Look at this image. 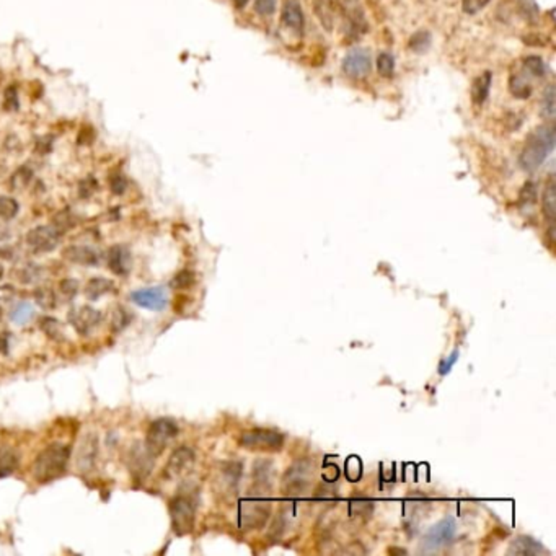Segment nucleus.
<instances>
[{"label": "nucleus", "mask_w": 556, "mask_h": 556, "mask_svg": "<svg viewBox=\"0 0 556 556\" xmlns=\"http://www.w3.org/2000/svg\"><path fill=\"white\" fill-rule=\"evenodd\" d=\"M555 149V127L541 126L528 138L519 163L526 172H535Z\"/></svg>", "instance_id": "f257e3e1"}, {"label": "nucleus", "mask_w": 556, "mask_h": 556, "mask_svg": "<svg viewBox=\"0 0 556 556\" xmlns=\"http://www.w3.org/2000/svg\"><path fill=\"white\" fill-rule=\"evenodd\" d=\"M71 450L67 445L51 444L36 457L33 463V475L38 483H49L56 480L66 472Z\"/></svg>", "instance_id": "f03ea898"}, {"label": "nucleus", "mask_w": 556, "mask_h": 556, "mask_svg": "<svg viewBox=\"0 0 556 556\" xmlns=\"http://www.w3.org/2000/svg\"><path fill=\"white\" fill-rule=\"evenodd\" d=\"M196 501L188 494H178L170 501L172 526L178 535H186L193 530Z\"/></svg>", "instance_id": "7ed1b4c3"}, {"label": "nucleus", "mask_w": 556, "mask_h": 556, "mask_svg": "<svg viewBox=\"0 0 556 556\" xmlns=\"http://www.w3.org/2000/svg\"><path fill=\"white\" fill-rule=\"evenodd\" d=\"M176 436H178V426L173 419L168 418L155 419L147 431L145 447L149 449V452L152 454L154 457H157V455H160L163 450H165L167 445L170 444Z\"/></svg>", "instance_id": "20e7f679"}, {"label": "nucleus", "mask_w": 556, "mask_h": 556, "mask_svg": "<svg viewBox=\"0 0 556 556\" xmlns=\"http://www.w3.org/2000/svg\"><path fill=\"white\" fill-rule=\"evenodd\" d=\"M271 506L264 499H247L241 501L240 504V527L247 528V530H254V528H261L266 523L268 517H270Z\"/></svg>", "instance_id": "39448f33"}, {"label": "nucleus", "mask_w": 556, "mask_h": 556, "mask_svg": "<svg viewBox=\"0 0 556 556\" xmlns=\"http://www.w3.org/2000/svg\"><path fill=\"white\" fill-rule=\"evenodd\" d=\"M240 444L247 449L277 450L284 445V436L270 429H252L240 436Z\"/></svg>", "instance_id": "423d86ee"}, {"label": "nucleus", "mask_w": 556, "mask_h": 556, "mask_svg": "<svg viewBox=\"0 0 556 556\" xmlns=\"http://www.w3.org/2000/svg\"><path fill=\"white\" fill-rule=\"evenodd\" d=\"M61 240V232L53 225H39L26 234V245L36 253L53 252Z\"/></svg>", "instance_id": "0eeeda50"}, {"label": "nucleus", "mask_w": 556, "mask_h": 556, "mask_svg": "<svg viewBox=\"0 0 556 556\" xmlns=\"http://www.w3.org/2000/svg\"><path fill=\"white\" fill-rule=\"evenodd\" d=\"M310 475H312V462L307 458L297 460L289 470L286 472L282 483H284L286 491L290 494H299L307 488Z\"/></svg>", "instance_id": "6e6552de"}, {"label": "nucleus", "mask_w": 556, "mask_h": 556, "mask_svg": "<svg viewBox=\"0 0 556 556\" xmlns=\"http://www.w3.org/2000/svg\"><path fill=\"white\" fill-rule=\"evenodd\" d=\"M455 530H457V526H455V521L452 517H447L444 519V521H441L439 523H436V526L426 533L425 539H423V550L434 551L437 548H441V546L447 545L455 537Z\"/></svg>", "instance_id": "1a4fd4ad"}, {"label": "nucleus", "mask_w": 556, "mask_h": 556, "mask_svg": "<svg viewBox=\"0 0 556 556\" xmlns=\"http://www.w3.org/2000/svg\"><path fill=\"white\" fill-rule=\"evenodd\" d=\"M372 61L367 49L355 48L343 59V72L351 79H362L371 72Z\"/></svg>", "instance_id": "9d476101"}, {"label": "nucleus", "mask_w": 556, "mask_h": 556, "mask_svg": "<svg viewBox=\"0 0 556 556\" xmlns=\"http://www.w3.org/2000/svg\"><path fill=\"white\" fill-rule=\"evenodd\" d=\"M69 322L77 333H80V335H90L102 323V313L97 308L84 305V307L71 310Z\"/></svg>", "instance_id": "9b49d317"}, {"label": "nucleus", "mask_w": 556, "mask_h": 556, "mask_svg": "<svg viewBox=\"0 0 556 556\" xmlns=\"http://www.w3.org/2000/svg\"><path fill=\"white\" fill-rule=\"evenodd\" d=\"M196 455L189 447H178L168 458L165 467V476L168 480H175L186 475L193 468Z\"/></svg>", "instance_id": "f8f14e48"}, {"label": "nucleus", "mask_w": 556, "mask_h": 556, "mask_svg": "<svg viewBox=\"0 0 556 556\" xmlns=\"http://www.w3.org/2000/svg\"><path fill=\"white\" fill-rule=\"evenodd\" d=\"M131 300L142 308L155 310L160 312L168 305V295L163 287H149V289H139L131 294Z\"/></svg>", "instance_id": "ddd939ff"}, {"label": "nucleus", "mask_w": 556, "mask_h": 556, "mask_svg": "<svg viewBox=\"0 0 556 556\" xmlns=\"http://www.w3.org/2000/svg\"><path fill=\"white\" fill-rule=\"evenodd\" d=\"M106 264L109 271L115 272L116 276H127L132 268L131 252L126 247H122V245H115V247L108 250Z\"/></svg>", "instance_id": "4468645a"}, {"label": "nucleus", "mask_w": 556, "mask_h": 556, "mask_svg": "<svg viewBox=\"0 0 556 556\" xmlns=\"http://www.w3.org/2000/svg\"><path fill=\"white\" fill-rule=\"evenodd\" d=\"M281 24L286 26L287 30H290L293 33L302 35L305 28V17L302 8H300L297 0H287L284 3V8H282V15H281Z\"/></svg>", "instance_id": "2eb2a0df"}, {"label": "nucleus", "mask_w": 556, "mask_h": 556, "mask_svg": "<svg viewBox=\"0 0 556 556\" xmlns=\"http://www.w3.org/2000/svg\"><path fill=\"white\" fill-rule=\"evenodd\" d=\"M98 452V442L97 436L89 434L84 437V441L80 442L79 450H77V465H79V470L86 472L93 467L95 458H97Z\"/></svg>", "instance_id": "dca6fc26"}, {"label": "nucleus", "mask_w": 556, "mask_h": 556, "mask_svg": "<svg viewBox=\"0 0 556 556\" xmlns=\"http://www.w3.org/2000/svg\"><path fill=\"white\" fill-rule=\"evenodd\" d=\"M154 455L145 445L138 444L131 450V470L139 478H145L154 467Z\"/></svg>", "instance_id": "f3484780"}, {"label": "nucleus", "mask_w": 556, "mask_h": 556, "mask_svg": "<svg viewBox=\"0 0 556 556\" xmlns=\"http://www.w3.org/2000/svg\"><path fill=\"white\" fill-rule=\"evenodd\" d=\"M64 257L66 259H69L72 263L82 264V266H95L98 264V253L95 252L93 248L90 247H80V245H75V247H69L64 250Z\"/></svg>", "instance_id": "a211bd4d"}, {"label": "nucleus", "mask_w": 556, "mask_h": 556, "mask_svg": "<svg viewBox=\"0 0 556 556\" xmlns=\"http://www.w3.org/2000/svg\"><path fill=\"white\" fill-rule=\"evenodd\" d=\"M510 555H541L545 553L544 546H541L539 541L530 539V537H517L516 540L510 544L509 548Z\"/></svg>", "instance_id": "6ab92c4d"}, {"label": "nucleus", "mask_w": 556, "mask_h": 556, "mask_svg": "<svg viewBox=\"0 0 556 556\" xmlns=\"http://www.w3.org/2000/svg\"><path fill=\"white\" fill-rule=\"evenodd\" d=\"M491 80H493V75H491V72L486 71V72H483L480 77H476V80L473 82L472 100L476 106H481V104L486 102L488 95H490Z\"/></svg>", "instance_id": "aec40b11"}, {"label": "nucleus", "mask_w": 556, "mask_h": 556, "mask_svg": "<svg viewBox=\"0 0 556 556\" xmlns=\"http://www.w3.org/2000/svg\"><path fill=\"white\" fill-rule=\"evenodd\" d=\"M111 290H113L111 281L104 279V277H93V279L89 281V284L85 287V295L90 300H97L102 297V295L111 293Z\"/></svg>", "instance_id": "412c9836"}, {"label": "nucleus", "mask_w": 556, "mask_h": 556, "mask_svg": "<svg viewBox=\"0 0 556 556\" xmlns=\"http://www.w3.org/2000/svg\"><path fill=\"white\" fill-rule=\"evenodd\" d=\"M544 214L546 221L553 225L556 216V188L553 180L548 181V185H546L544 191Z\"/></svg>", "instance_id": "4be33fe9"}, {"label": "nucleus", "mask_w": 556, "mask_h": 556, "mask_svg": "<svg viewBox=\"0 0 556 556\" xmlns=\"http://www.w3.org/2000/svg\"><path fill=\"white\" fill-rule=\"evenodd\" d=\"M313 2H315L313 6H315L318 20L330 31L333 28V20H335V10H333L331 0H313Z\"/></svg>", "instance_id": "5701e85b"}, {"label": "nucleus", "mask_w": 556, "mask_h": 556, "mask_svg": "<svg viewBox=\"0 0 556 556\" xmlns=\"http://www.w3.org/2000/svg\"><path fill=\"white\" fill-rule=\"evenodd\" d=\"M372 512H373V503L371 499L355 498L349 503V514L354 519H364V521H367V519L372 516Z\"/></svg>", "instance_id": "b1692460"}, {"label": "nucleus", "mask_w": 556, "mask_h": 556, "mask_svg": "<svg viewBox=\"0 0 556 556\" xmlns=\"http://www.w3.org/2000/svg\"><path fill=\"white\" fill-rule=\"evenodd\" d=\"M509 90L514 97L519 100H526L532 95V85L523 75H514L510 77Z\"/></svg>", "instance_id": "393cba45"}, {"label": "nucleus", "mask_w": 556, "mask_h": 556, "mask_svg": "<svg viewBox=\"0 0 556 556\" xmlns=\"http://www.w3.org/2000/svg\"><path fill=\"white\" fill-rule=\"evenodd\" d=\"M18 468V457L10 449H0V478L12 475Z\"/></svg>", "instance_id": "a878e982"}, {"label": "nucleus", "mask_w": 556, "mask_h": 556, "mask_svg": "<svg viewBox=\"0 0 556 556\" xmlns=\"http://www.w3.org/2000/svg\"><path fill=\"white\" fill-rule=\"evenodd\" d=\"M33 317H35V308L33 305L28 302L17 304L10 312V320L13 323H17V325H25V323H28Z\"/></svg>", "instance_id": "bb28decb"}, {"label": "nucleus", "mask_w": 556, "mask_h": 556, "mask_svg": "<svg viewBox=\"0 0 556 556\" xmlns=\"http://www.w3.org/2000/svg\"><path fill=\"white\" fill-rule=\"evenodd\" d=\"M132 322V315L124 307H116L113 310L111 318H109V326H111L113 333H120L124 330L126 326H129V323Z\"/></svg>", "instance_id": "cd10ccee"}, {"label": "nucleus", "mask_w": 556, "mask_h": 556, "mask_svg": "<svg viewBox=\"0 0 556 556\" xmlns=\"http://www.w3.org/2000/svg\"><path fill=\"white\" fill-rule=\"evenodd\" d=\"M35 300L44 310H53L56 307V294L49 287H38L35 290Z\"/></svg>", "instance_id": "c85d7f7f"}, {"label": "nucleus", "mask_w": 556, "mask_h": 556, "mask_svg": "<svg viewBox=\"0 0 556 556\" xmlns=\"http://www.w3.org/2000/svg\"><path fill=\"white\" fill-rule=\"evenodd\" d=\"M523 69L528 75L535 77V79H541L546 74V66L544 62V59L539 56H528L523 61Z\"/></svg>", "instance_id": "c756f323"}, {"label": "nucleus", "mask_w": 556, "mask_h": 556, "mask_svg": "<svg viewBox=\"0 0 556 556\" xmlns=\"http://www.w3.org/2000/svg\"><path fill=\"white\" fill-rule=\"evenodd\" d=\"M39 328L46 333L48 338H51L54 341L62 340V326H61V323H59V320H56V318H51V317L41 318Z\"/></svg>", "instance_id": "7c9ffc66"}, {"label": "nucleus", "mask_w": 556, "mask_h": 556, "mask_svg": "<svg viewBox=\"0 0 556 556\" xmlns=\"http://www.w3.org/2000/svg\"><path fill=\"white\" fill-rule=\"evenodd\" d=\"M556 102H555V85L546 86L544 98H541V115H544L546 120H553L555 111H556Z\"/></svg>", "instance_id": "2f4dec72"}, {"label": "nucleus", "mask_w": 556, "mask_h": 556, "mask_svg": "<svg viewBox=\"0 0 556 556\" xmlns=\"http://www.w3.org/2000/svg\"><path fill=\"white\" fill-rule=\"evenodd\" d=\"M18 203L10 196H0V219L3 221H12L18 214Z\"/></svg>", "instance_id": "473e14b6"}, {"label": "nucleus", "mask_w": 556, "mask_h": 556, "mask_svg": "<svg viewBox=\"0 0 556 556\" xmlns=\"http://www.w3.org/2000/svg\"><path fill=\"white\" fill-rule=\"evenodd\" d=\"M429 46H431V35L425 30L416 31V33L409 38V48H411L414 53H425Z\"/></svg>", "instance_id": "72a5a7b5"}, {"label": "nucleus", "mask_w": 556, "mask_h": 556, "mask_svg": "<svg viewBox=\"0 0 556 556\" xmlns=\"http://www.w3.org/2000/svg\"><path fill=\"white\" fill-rule=\"evenodd\" d=\"M31 178H33V172H31L28 167H20L12 175V180H10L12 188L13 189L26 188V186H28V183L31 181Z\"/></svg>", "instance_id": "f704fd0d"}, {"label": "nucleus", "mask_w": 556, "mask_h": 556, "mask_svg": "<svg viewBox=\"0 0 556 556\" xmlns=\"http://www.w3.org/2000/svg\"><path fill=\"white\" fill-rule=\"evenodd\" d=\"M377 71L382 77H391L395 71V59L390 53H382L377 57Z\"/></svg>", "instance_id": "c9c22d12"}, {"label": "nucleus", "mask_w": 556, "mask_h": 556, "mask_svg": "<svg viewBox=\"0 0 556 556\" xmlns=\"http://www.w3.org/2000/svg\"><path fill=\"white\" fill-rule=\"evenodd\" d=\"M41 275H43V268H39L38 264L30 263L20 270V281L24 282V284H28V282L38 281Z\"/></svg>", "instance_id": "e433bc0d"}, {"label": "nucleus", "mask_w": 556, "mask_h": 556, "mask_svg": "<svg viewBox=\"0 0 556 556\" xmlns=\"http://www.w3.org/2000/svg\"><path fill=\"white\" fill-rule=\"evenodd\" d=\"M193 284H194V275L189 270L180 271L170 282V286L175 287V289H188V287H191Z\"/></svg>", "instance_id": "4c0bfd02"}, {"label": "nucleus", "mask_w": 556, "mask_h": 556, "mask_svg": "<svg viewBox=\"0 0 556 556\" xmlns=\"http://www.w3.org/2000/svg\"><path fill=\"white\" fill-rule=\"evenodd\" d=\"M3 106H6L7 111H17L18 106H20V102H18V92L13 85L7 86L6 92H3Z\"/></svg>", "instance_id": "58836bf2"}, {"label": "nucleus", "mask_w": 556, "mask_h": 556, "mask_svg": "<svg viewBox=\"0 0 556 556\" xmlns=\"http://www.w3.org/2000/svg\"><path fill=\"white\" fill-rule=\"evenodd\" d=\"M535 199H537V186L533 181H527L521 191V204L522 206H528V204L535 203Z\"/></svg>", "instance_id": "ea45409f"}, {"label": "nucleus", "mask_w": 556, "mask_h": 556, "mask_svg": "<svg viewBox=\"0 0 556 556\" xmlns=\"http://www.w3.org/2000/svg\"><path fill=\"white\" fill-rule=\"evenodd\" d=\"M277 0H254V12L261 17H270L276 10Z\"/></svg>", "instance_id": "a19ab883"}, {"label": "nucleus", "mask_w": 556, "mask_h": 556, "mask_svg": "<svg viewBox=\"0 0 556 556\" xmlns=\"http://www.w3.org/2000/svg\"><path fill=\"white\" fill-rule=\"evenodd\" d=\"M53 227H56V229L62 234L64 230H67V229H71V227H74V219H72V216L67 211L59 212L56 216V219L53 221Z\"/></svg>", "instance_id": "79ce46f5"}, {"label": "nucleus", "mask_w": 556, "mask_h": 556, "mask_svg": "<svg viewBox=\"0 0 556 556\" xmlns=\"http://www.w3.org/2000/svg\"><path fill=\"white\" fill-rule=\"evenodd\" d=\"M491 0H462V7L463 12L468 13V15H475V13L481 12Z\"/></svg>", "instance_id": "37998d69"}, {"label": "nucleus", "mask_w": 556, "mask_h": 556, "mask_svg": "<svg viewBox=\"0 0 556 556\" xmlns=\"http://www.w3.org/2000/svg\"><path fill=\"white\" fill-rule=\"evenodd\" d=\"M109 188L115 194H122L127 188V180L121 173H115V175L109 176Z\"/></svg>", "instance_id": "c03bdc74"}, {"label": "nucleus", "mask_w": 556, "mask_h": 556, "mask_svg": "<svg viewBox=\"0 0 556 556\" xmlns=\"http://www.w3.org/2000/svg\"><path fill=\"white\" fill-rule=\"evenodd\" d=\"M95 189H97V181H95L93 178H86V180L82 181L79 186L80 198H84V199L90 198V196L95 193Z\"/></svg>", "instance_id": "a18cd8bd"}, {"label": "nucleus", "mask_w": 556, "mask_h": 556, "mask_svg": "<svg viewBox=\"0 0 556 556\" xmlns=\"http://www.w3.org/2000/svg\"><path fill=\"white\" fill-rule=\"evenodd\" d=\"M61 293L69 299L75 297V294L79 293V282L75 279H64L61 282Z\"/></svg>", "instance_id": "49530a36"}, {"label": "nucleus", "mask_w": 556, "mask_h": 556, "mask_svg": "<svg viewBox=\"0 0 556 556\" xmlns=\"http://www.w3.org/2000/svg\"><path fill=\"white\" fill-rule=\"evenodd\" d=\"M346 473H348V476L353 481L359 480V476H361V462H359L355 457L349 458L348 465H346Z\"/></svg>", "instance_id": "de8ad7c7"}, {"label": "nucleus", "mask_w": 556, "mask_h": 556, "mask_svg": "<svg viewBox=\"0 0 556 556\" xmlns=\"http://www.w3.org/2000/svg\"><path fill=\"white\" fill-rule=\"evenodd\" d=\"M457 359H458V351H454V353L450 354L447 359H444V361L439 364V373H441V376H447L450 369L454 367V364L457 362Z\"/></svg>", "instance_id": "09e8293b"}, {"label": "nucleus", "mask_w": 556, "mask_h": 556, "mask_svg": "<svg viewBox=\"0 0 556 556\" xmlns=\"http://www.w3.org/2000/svg\"><path fill=\"white\" fill-rule=\"evenodd\" d=\"M521 8H522V13H523V17H527L528 20H533V18H537V13H539V10H537V6H535V2H533V0H521Z\"/></svg>", "instance_id": "8fccbe9b"}, {"label": "nucleus", "mask_w": 556, "mask_h": 556, "mask_svg": "<svg viewBox=\"0 0 556 556\" xmlns=\"http://www.w3.org/2000/svg\"><path fill=\"white\" fill-rule=\"evenodd\" d=\"M13 297H15V289H13L12 286L0 287V300H2V302H8V300H12Z\"/></svg>", "instance_id": "3c124183"}, {"label": "nucleus", "mask_w": 556, "mask_h": 556, "mask_svg": "<svg viewBox=\"0 0 556 556\" xmlns=\"http://www.w3.org/2000/svg\"><path fill=\"white\" fill-rule=\"evenodd\" d=\"M10 348V333H0V353L8 354Z\"/></svg>", "instance_id": "603ef678"}, {"label": "nucleus", "mask_w": 556, "mask_h": 556, "mask_svg": "<svg viewBox=\"0 0 556 556\" xmlns=\"http://www.w3.org/2000/svg\"><path fill=\"white\" fill-rule=\"evenodd\" d=\"M248 2H250V0H234V6H235L237 8H243L245 6H247Z\"/></svg>", "instance_id": "864d4df0"}, {"label": "nucleus", "mask_w": 556, "mask_h": 556, "mask_svg": "<svg viewBox=\"0 0 556 556\" xmlns=\"http://www.w3.org/2000/svg\"><path fill=\"white\" fill-rule=\"evenodd\" d=\"M2 276H3V266L0 264V279H2Z\"/></svg>", "instance_id": "5fc2aeb1"}, {"label": "nucleus", "mask_w": 556, "mask_h": 556, "mask_svg": "<svg viewBox=\"0 0 556 556\" xmlns=\"http://www.w3.org/2000/svg\"><path fill=\"white\" fill-rule=\"evenodd\" d=\"M0 320H2V308H0Z\"/></svg>", "instance_id": "6e6d98bb"}, {"label": "nucleus", "mask_w": 556, "mask_h": 556, "mask_svg": "<svg viewBox=\"0 0 556 556\" xmlns=\"http://www.w3.org/2000/svg\"><path fill=\"white\" fill-rule=\"evenodd\" d=\"M349 2H353V0H349Z\"/></svg>", "instance_id": "4d7b16f0"}]
</instances>
